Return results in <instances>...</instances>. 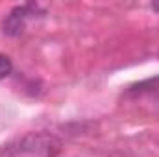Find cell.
<instances>
[{
    "instance_id": "cell-1",
    "label": "cell",
    "mask_w": 159,
    "mask_h": 157,
    "mask_svg": "<svg viewBox=\"0 0 159 157\" xmlns=\"http://www.w3.org/2000/svg\"><path fill=\"white\" fill-rule=\"evenodd\" d=\"M61 150V141L52 133H26L0 152V157H56Z\"/></svg>"
},
{
    "instance_id": "cell-3",
    "label": "cell",
    "mask_w": 159,
    "mask_h": 157,
    "mask_svg": "<svg viewBox=\"0 0 159 157\" xmlns=\"http://www.w3.org/2000/svg\"><path fill=\"white\" fill-rule=\"evenodd\" d=\"M13 70V65H11V59L4 54H0V79L7 78Z\"/></svg>"
},
{
    "instance_id": "cell-2",
    "label": "cell",
    "mask_w": 159,
    "mask_h": 157,
    "mask_svg": "<svg viewBox=\"0 0 159 157\" xmlns=\"http://www.w3.org/2000/svg\"><path fill=\"white\" fill-rule=\"evenodd\" d=\"M39 15H44V9L39 4H20L15 6L4 19L2 22V30L7 37H19L24 34L28 22Z\"/></svg>"
}]
</instances>
